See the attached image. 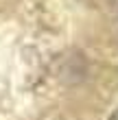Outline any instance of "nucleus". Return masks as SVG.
<instances>
[{"instance_id":"1","label":"nucleus","mask_w":118,"mask_h":120,"mask_svg":"<svg viewBox=\"0 0 118 120\" xmlns=\"http://www.w3.org/2000/svg\"><path fill=\"white\" fill-rule=\"evenodd\" d=\"M109 120H118V111H114V114L109 116Z\"/></svg>"}]
</instances>
